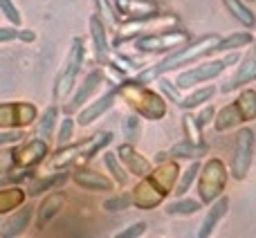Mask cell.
Wrapping results in <instances>:
<instances>
[{
  "mask_svg": "<svg viewBox=\"0 0 256 238\" xmlns=\"http://www.w3.org/2000/svg\"><path fill=\"white\" fill-rule=\"evenodd\" d=\"M66 180H68L66 173H61V176H52V178H38V180H34L30 184V196H38L40 191H48L56 184H63Z\"/></svg>",
  "mask_w": 256,
  "mask_h": 238,
  "instance_id": "1f68e13d",
  "label": "cell"
},
{
  "mask_svg": "<svg viewBox=\"0 0 256 238\" xmlns=\"http://www.w3.org/2000/svg\"><path fill=\"white\" fill-rule=\"evenodd\" d=\"M0 12L4 14V18H7L12 25H20L22 22L20 12H18V7L12 2V0H0Z\"/></svg>",
  "mask_w": 256,
  "mask_h": 238,
  "instance_id": "ab89813d",
  "label": "cell"
},
{
  "mask_svg": "<svg viewBox=\"0 0 256 238\" xmlns=\"http://www.w3.org/2000/svg\"><path fill=\"white\" fill-rule=\"evenodd\" d=\"M54 122H56V108H48L45 110L43 119L38 122V137L40 140H50V135H52V128H54Z\"/></svg>",
  "mask_w": 256,
  "mask_h": 238,
  "instance_id": "8d00e7d4",
  "label": "cell"
},
{
  "mask_svg": "<svg viewBox=\"0 0 256 238\" xmlns=\"http://www.w3.org/2000/svg\"><path fill=\"white\" fill-rule=\"evenodd\" d=\"M214 117H216V110H214L212 106H207V108H202V110L198 112V117H196V119H198V124L204 128L207 124H212V122H214Z\"/></svg>",
  "mask_w": 256,
  "mask_h": 238,
  "instance_id": "ee69618b",
  "label": "cell"
},
{
  "mask_svg": "<svg viewBox=\"0 0 256 238\" xmlns=\"http://www.w3.org/2000/svg\"><path fill=\"white\" fill-rule=\"evenodd\" d=\"M227 168L222 164V160L212 158L204 162V166H200L198 173V194L200 200L204 204H212L216 198H220L222 191L227 186Z\"/></svg>",
  "mask_w": 256,
  "mask_h": 238,
  "instance_id": "3957f363",
  "label": "cell"
},
{
  "mask_svg": "<svg viewBox=\"0 0 256 238\" xmlns=\"http://www.w3.org/2000/svg\"><path fill=\"white\" fill-rule=\"evenodd\" d=\"M72 180L88 191H112V182L108 180V178H104L102 173L90 171V168H79V171H74Z\"/></svg>",
  "mask_w": 256,
  "mask_h": 238,
  "instance_id": "2e32d148",
  "label": "cell"
},
{
  "mask_svg": "<svg viewBox=\"0 0 256 238\" xmlns=\"http://www.w3.org/2000/svg\"><path fill=\"white\" fill-rule=\"evenodd\" d=\"M30 220H32V209L30 207L20 209V212H16L14 216L7 218V222H4L2 230H0V236H2V238L20 236L22 232H25V227L30 225Z\"/></svg>",
  "mask_w": 256,
  "mask_h": 238,
  "instance_id": "ffe728a7",
  "label": "cell"
},
{
  "mask_svg": "<svg viewBox=\"0 0 256 238\" xmlns=\"http://www.w3.org/2000/svg\"><path fill=\"white\" fill-rule=\"evenodd\" d=\"M102 72L99 70H94V72H90L88 76H86V81H84V86L79 88V92L72 97V102L68 104V110H76L79 106H84L86 102H88L90 97H92V92L99 88V84H102Z\"/></svg>",
  "mask_w": 256,
  "mask_h": 238,
  "instance_id": "e0dca14e",
  "label": "cell"
},
{
  "mask_svg": "<svg viewBox=\"0 0 256 238\" xmlns=\"http://www.w3.org/2000/svg\"><path fill=\"white\" fill-rule=\"evenodd\" d=\"M110 140H112L110 132H99V135H97V137H92L90 142L81 144V150H79L81 158H79V160H90L94 153H99V150H102L106 144H110Z\"/></svg>",
  "mask_w": 256,
  "mask_h": 238,
  "instance_id": "f546056e",
  "label": "cell"
},
{
  "mask_svg": "<svg viewBox=\"0 0 256 238\" xmlns=\"http://www.w3.org/2000/svg\"><path fill=\"white\" fill-rule=\"evenodd\" d=\"M81 63H84V43H81V38H74L72 40L70 54H68L61 72H58L56 97H66L72 90V86H74V81H76V74H79V70H81Z\"/></svg>",
  "mask_w": 256,
  "mask_h": 238,
  "instance_id": "8992f818",
  "label": "cell"
},
{
  "mask_svg": "<svg viewBox=\"0 0 256 238\" xmlns=\"http://www.w3.org/2000/svg\"><path fill=\"white\" fill-rule=\"evenodd\" d=\"M166 196L148 180V178H142V182H137V186L132 189V204L140 209H155L158 204H162V200Z\"/></svg>",
  "mask_w": 256,
  "mask_h": 238,
  "instance_id": "4fadbf2b",
  "label": "cell"
},
{
  "mask_svg": "<svg viewBox=\"0 0 256 238\" xmlns=\"http://www.w3.org/2000/svg\"><path fill=\"white\" fill-rule=\"evenodd\" d=\"M61 207H63V194H56V191H54V194L45 196L43 202H40V207H38V222H40V227L48 225V222L52 220L58 212H61Z\"/></svg>",
  "mask_w": 256,
  "mask_h": 238,
  "instance_id": "7402d4cb",
  "label": "cell"
},
{
  "mask_svg": "<svg viewBox=\"0 0 256 238\" xmlns=\"http://www.w3.org/2000/svg\"><path fill=\"white\" fill-rule=\"evenodd\" d=\"M36 110L34 104L30 102H12V104H0V128H20L30 126L36 122Z\"/></svg>",
  "mask_w": 256,
  "mask_h": 238,
  "instance_id": "ba28073f",
  "label": "cell"
},
{
  "mask_svg": "<svg viewBox=\"0 0 256 238\" xmlns=\"http://www.w3.org/2000/svg\"><path fill=\"white\" fill-rule=\"evenodd\" d=\"M252 81H256V40H254L252 50H250V54L243 58V63L238 66L236 74L232 76L225 86H222V92L238 90L240 86H248V84H252Z\"/></svg>",
  "mask_w": 256,
  "mask_h": 238,
  "instance_id": "7c38bea8",
  "label": "cell"
},
{
  "mask_svg": "<svg viewBox=\"0 0 256 238\" xmlns=\"http://www.w3.org/2000/svg\"><path fill=\"white\" fill-rule=\"evenodd\" d=\"M236 108H238L243 122H254L256 119V90H243L238 97L234 99Z\"/></svg>",
  "mask_w": 256,
  "mask_h": 238,
  "instance_id": "d4e9b609",
  "label": "cell"
},
{
  "mask_svg": "<svg viewBox=\"0 0 256 238\" xmlns=\"http://www.w3.org/2000/svg\"><path fill=\"white\" fill-rule=\"evenodd\" d=\"M222 2H225L227 12H230L232 16L240 22V25H245V27H254L256 25V16L252 14V9L243 2V0H222Z\"/></svg>",
  "mask_w": 256,
  "mask_h": 238,
  "instance_id": "484cf974",
  "label": "cell"
},
{
  "mask_svg": "<svg viewBox=\"0 0 256 238\" xmlns=\"http://www.w3.org/2000/svg\"><path fill=\"white\" fill-rule=\"evenodd\" d=\"M227 212H230V198H227V196H220V198L214 200L212 207H209V212L204 214V220H202V225H200V230H198V238L212 236L214 230L218 227V222L227 216Z\"/></svg>",
  "mask_w": 256,
  "mask_h": 238,
  "instance_id": "9a60e30c",
  "label": "cell"
},
{
  "mask_svg": "<svg viewBox=\"0 0 256 238\" xmlns=\"http://www.w3.org/2000/svg\"><path fill=\"white\" fill-rule=\"evenodd\" d=\"M14 38H20V40H27V43H32V40L36 38V34L32 30H14V27H0V43H7V40H14Z\"/></svg>",
  "mask_w": 256,
  "mask_h": 238,
  "instance_id": "d590c367",
  "label": "cell"
},
{
  "mask_svg": "<svg viewBox=\"0 0 256 238\" xmlns=\"http://www.w3.org/2000/svg\"><path fill=\"white\" fill-rule=\"evenodd\" d=\"M25 202V191L18 189V186H7V189H0V214H7L18 209Z\"/></svg>",
  "mask_w": 256,
  "mask_h": 238,
  "instance_id": "4316f807",
  "label": "cell"
},
{
  "mask_svg": "<svg viewBox=\"0 0 256 238\" xmlns=\"http://www.w3.org/2000/svg\"><path fill=\"white\" fill-rule=\"evenodd\" d=\"M79 150H81V146H63V148L56 153V158H54L52 166L63 168V166H68V164H72L74 160L79 162Z\"/></svg>",
  "mask_w": 256,
  "mask_h": 238,
  "instance_id": "d6a6232c",
  "label": "cell"
},
{
  "mask_svg": "<svg viewBox=\"0 0 256 238\" xmlns=\"http://www.w3.org/2000/svg\"><path fill=\"white\" fill-rule=\"evenodd\" d=\"M30 176V173H12V176H7V178H2L0 180V186H4V184H12V182H20V180H25V178Z\"/></svg>",
  "mask_w": 256,
  "mask_h": 238,
  "instance_id": "bcb514c9",
  "label": "cell"
},
{
  "mask_svg": "<svg viewBox=\"0 0 256 238\" xmlns=\"http://www.w3.org/2000/svg\"><path fill=\"white\" fill-rule=\"evenodd\" d=\"M72 132H74V119L66 117L61 122V128H58V146H68L72 140Z\"/></svg>",
  "mask_w": 256,
  "mask_h": 238,
  "instance_id": "60d3db41",
  "label": "cell"
},
{
  "mask_svg": "<svg viewBox=\"0 0 256 238\" xmlns=\"http://www.w3.org/2000/svg\"><path fill=\"white\" fill-rule=\"evenodd\" d=\"M48 155V144L45 140H30L27 144H20L14 148V164L20 168H32Z\"/></svg>",
  "mask_w": 256,
  "mask_h": 238,
  "instance_id": "9c48e42d",
  "label": "cell"
},
{
  "mask_svg": "<svg viewBox=\"0 0 256 238\" xmlns=\"http://www.w3.org/2000/svg\"><path fill=\"white\" fill-rule=\"evenodd\" d=\"M182 128H184V135L189 142H196V144H202V126L198 124V119L184 115L182 117Z\"/></svg>",
  "mask_w": 256,
  "mask_h": 238,
  "instance_id": "836d02e7",
  "label": "cell"
},
{
  "mask_svg": "<svg viewBox=\"0 0 256 238\" xmlns=\"http://www.w3.org/2000/svg\"><path fill=\"white\" fill-rule=\"evenodd\" d=\"M130 204H132V194H120V196H115V198L106 200L104 209H106V212H124Z\"/></svg>",
  "mask_w": 256,
  "mask_h": 238,
  "instance_id": "74e56055",
  "label": "cell"
},
{
  "mask_svg": "<svg viewBox=\"0 0 256 238\" xmlns=\"http://www.w3.org/2000/svg\"><path fill=\"white\" fill-rule=\"evenodd\" d=\"M218 43H220V36L218 34H207V36H202V38L194 40V43H184L182 48L173 50V52L168 54L164 61H160L158 66L144 70L137 79H140L142 84H146V81L158 79V76L164 74V72H171V70H176V68H180V66H189V63L198 61V58L207 56V54H214Z\"/></svg>",
  "mask_w": 256,
  "mask_h": 238,
  "instance_id": "6da1fadb",
  "label": "cell"
},
{
  "mask_svg": "<svg viewBox=\"0 0 256 238\" xmlns=\"http://www.w3.org/2000/svg\"><path fill=\"white\" fill-rule=\"evenodd\" d=\"M122 99L132 108L135 112H140L146 119H162L166 115V102L160 97L158 92H153L150 88H146L140 79L135 81H124L117 90Z\"/></svg>",
  "mask_w": 256,
  "mask_h": 238,
  "instance_id": "7a4b0ae2",
  "label": "cell"
},
{
  "mask_svg": "<svg viewBox=\"0 0 256 238\" xmlns=\"http://www.w3.org/2000/svg\"><path fill=\"white\" fill-rule=\"evenodd\" d=\"M214 94H216V88H214V86H202V88L191 90L186 97H182L178 106L184 108V110H191V108H198L200 104H207Z\"/></svg>",
  "mask_w": 256,
  "mask_h": 238,
  "instance_id": "cb8c5ba5",
  "label": "cell"
},
{
  "mask_svg": "<svg viewBox=\"0 0 256 238\" xmlns=\"http://www.w3.org/2000/svg\"><path fill=\"white\" fill-rule=\"evenodd\" d=\"M117 158L122 160L126 171H130L132 176H137V178H144L153 171V168H150V160H146L140 150H135V146H132L130 142H128V144H122L120 148H117Z\"/></svg>",
  "mask_w": 256,
  "mask_h": 238,
  "instance_id": "8fae6325",
  "label": "cell"
},
{
  "mask_svg": "<svg viewBox=\"0 0 256 238\" xmlns=\"http://www.w3.org/2000/svg\"><path fill=\"white\" fill-rule=\"evenodd\" d=\"M104 162H106L108 171L115 176V180L120 182V184H126V182H128V176H126L124 166H122V160L115 158V153H106V155H104Z\"/></svg>",
  "mask_w": 256,
  "mask_h": 238,
  "instance_id": "e575fe53",
  "label": "cell"
},
{
  "mask_svg": "<svg viewBox=\"0 0 256 238\" xmlns=\"http://www.w3.org/2000/svg\"><path fill=\"white\" fill-rule=\"evenodd\" d=\"M254 148H256V135L252 128H240L234 142V153H232V178L236 180H245L250 173L254 160Z\"/></svg>",
  "mask_w": 256,
  "mask_h": 238,
  "instance_id": "277c9868",
  "label": "cell"
},
{
  "mask_svg": "<svg viewBox=\"0 0 256 238\" xmlns=\"http://www.w3.org/2000/svg\"><path fill=\"white\" fill-rule=\"evenodd\" d=\"M12 162H14V150H0V173L7 171Z\"/></svg>",
  "mask_w": 256,
  "mask_h": 238,
  "instance_id": "f6af8a7d",
  "label": "cell"
},
{
  "mask_svg": "<svg viewBox=\"0 0 256 238\" xmlns=\"http://www.w3.org/2000/svg\"><path fill=\"white\" fill-rule=\"evenodd\" d=\"M20 140V132H2L0 135V144H7V142H16Z\"/></svg>",
  "mask_w": 256,
  "mask_h": 238,
  "instance_id": "7dc6e473",
  "label": "cell"
},
{
  "mask_svg": "<svg viewBox=\"0 0 256 238\" xmlns=\"http://www.w3.org/2000/svg\"><path fill=\"white\" fill-rule=\"evenodd\" d=\"M146 232V222H135V225H130L128 230L120 232L117 238H135V236H142Z\"/></svg>",
  "mask_w": 256,
  "mask_h": 238,
  "instance_id": "7bdbcfd3",
  "label": "cell"
},
{
  "mask_svg": "<svg viewBox=\"0 0 256 238\" xmlns=\"http://www.w3.org/2000/svg\"><path fill=\"white\" fill-rule=\"evenodd\" d=\"M200 202H202V200H194V198L180 196V200H176V202H171L166 207V214L168 216H194L196 212H200Z\"/></svg>",
  "mask_w": 256,
  "mask_h": 238,
  "instance_id": "f1b7e54d",
  "label": "cell"
},
{
  "mask_svg": "<svg viewBox=\"0 0 256 238\" xmlns=\"http://www.w3.org/2000/svg\"><path fill=\"white\" fill-rule=\"evenodd\" d=\"M90 36H92V43H94V54L99 58H106L108 40H106V30H104V20L99 16L90 18Z\"/></svg>",
  "mask_w": 256,
  "mask_h": 238,
  "instance_id": "603a6c76",
  "label": "cell"
},
{
  "mask_svg": "<svg viewBox=\"0 0 256 238\" xmlns=\"http://www.w3.org/2000/svg\"><path fill=\"white\" fill-rule=\"evenodd\" d=\"M227 68V61L225 58H218V61H209V63H202L198 68H189L186 72H180L176 79V88L180 90H189V88H196V86L204 84V81H212L216 76H220Z\"/></svg>",
  "mask_w": 256,
  "mask_h": 238,
  "instance_id": "52a82bcc",
  "label": "cell"
},
{
  "mask_svg": "<svg viewBox=\"0 0 256 238\" xmlns=\"http://www.w3.org/2000/svg\"><path fill=\"white\" fill-rule=\"evenodd\" d=\"M112 102H115V92H108V94H104L102 99H97V102H94V104H90L88 108H84V110L79 112V119H76V122H79L81 126H88V124L97 122V119L102 117L104 112H106L108 108L112 106Z\"/></svg>",
  "mask_w": 256,
  "mask_h": 238,
  "instance_id": "d6986e66",
  "label": "cell"
},
{
  "mask_svg": "<svg viewBox=\"0 0 256 238\" xmlns=\"http://www.w3.org/2000/svg\"><path fill=\"white\" fill-rule=\"evenodd\" d=\"M168 25H176V18L173 16H158V14H150V16H144V18H132L130 22H126L122 27L124 36H135L140 32H164V27Z\"/></svg>",
  "mask_w": 256,
  "mask_h": 238,
  "instance_id": "30bf717a",
  "label": "cell"
},
{
  "mask_svg": "<svg viewBox=\"0 0 256 238\" xmlns=\"http://www.w3.org/2000/svg\"><path fill=\"white\" fill-rule=\"evenodd\" d=\"M146 178H148V180L153 182L164 196H168L173 189H176V182H178V178H180V166H178L176 160H173V162H162Z\"/></svg>",
  "mask_w": 256,
  "mask_h": 238,
  "instance_id": "5bb4252c",
  "label": "cell"
},
{
  "mask_svg": "<svg viewBox=\"0 0 256 238\" xmlns=\"http://www.w3.org/2000/svg\"><path fill=\"white\" fill-rule=\"evenodd\" d=\"M124 135H126V140L130 142V144H135L137 137H140V119L132 117V115L126 119L124 122Z\"/></svg>",
  "mask_w": 256,
  "mask_h": 238,
  "instance_id": "b9f144b4",
  "label": "cell"
},
{
  "mask_svg": "<svg viewBox=\"0 0 256 238\" xmlns=\"http://www.w3.org/2000/svg\"><path fill=\"white\" fill-rule=\"evenodd\" d=\"M184 43H189V32L164 30V32H155V34L137 38L135 48L140 50V52H168V50L182 48Z\"/></svg>",
  "mask_w": 256,
  "mask_h": 238,
  "instance_id": "5b68a950",
  "label": "cell"
},
{
  "mask_svg": "<svg viewBox=\"0 0 256 238\" xmlns=\"http://www.w3.org/2000/svg\"><path fill=\"white\" fill-rule=\"evenodd\" d=\"M250 43H252L250 32H236V34H230L227 38H220V43L216 45V52H236V50L245 48Z\"/></svg>",
  "mask_w": 256,
  "mask_h": 238,
  "instance_id": "83f0119b",
  "label": "cell"
},
{
  "mask_svg": "<svg viewBox=\"0 0 256 238\" xmlns=\"http://www.w3.org/2000/svg\"><path fill=\"white\" fill-rule=\"evenodd\" d=\"M204 153H207V146L196 144V142H189V140L178 142V144L168 150V155H171L173 160H198V158H202Z\"/></svg>",
  "mask_w": 256,
  "mask_h": 238,
  "instance_id": "44dd1931",
  "label": "cell"
},
{
  "mask_svg": "<svg viewBox=\"0 0 256 238\" xmlns=\"http://www.w3.org/2000/svg\"><path fill=\"white\" fill-rule=\"evenodd\" d=\"M243 122V117H240L238 108H236V104L232 102L230 106L220 108V110L216 112V117H214V128H216L218 132H225V130H232V128H238Z\"/></svg>",
  "mask_w": 256,
  "mask_h": 238,
  "instance_id": "ac0fdd59",
  "label": "cell"
},
{
  "mask_svg": "<svg viewBox=\"0 0 256 238\" xmlns=\"http://www.w3.org/2000/svg\"><path fill=\"white\" fill-rule=\"evenodd\" d=\"M198 173H200V164L194 160V162L186 166V171H182L180 178H178V182H176V196H184L186 191H189V186L194 184V180L198 178Z\"/></svg>",
  "mask_w": 256,
  "mask_h": 238,
  "instance_id": "4dcf8cb0",
  "label": "cell"
},
{
  "mask_svg": "<svg viewBox=\"0 0 256 238\" xmlns=\"http://www.w3.org/2000/svg\"><path fill=\"white\" fill-rule=\"evenodd\" d=\"M94 4H97V16L106 18V20H110L112 25H115V16H117V9H115V2H110V0H94Z\"/></svg>",
  "mask_w": 256,
  "mask_h": 238,
  "instance_id": "f35d334b",
  "label": "cell"
}]
</instances>
